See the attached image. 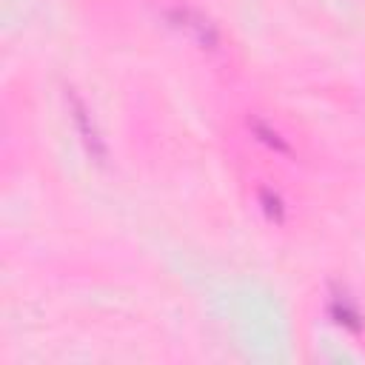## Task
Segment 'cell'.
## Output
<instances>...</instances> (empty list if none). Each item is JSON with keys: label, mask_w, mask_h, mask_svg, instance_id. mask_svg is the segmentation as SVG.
<instances>
[{"label": "cell", "mask_w": 365, "mask_h": 365, "mask_svg": "<svg viewBox=\"0 0 365 365\" xmlns=\"http://www.w3.org/2000/svg\"><path fill=\"white\" fill-rule=\"evenodd\" d=\"M259 197H262V202H265V211L274 217V220H282V202H279V197L277 194H271V191H259Z\"/></svg>", "instance_id": "cell-3"}, {"label": "cell", "mask_w": 365, "mask_h": 365, "mask_svg": "<svg viewBox=\"0 0 365 365\" xmlns=\"http://www.w3.org/2000/svg\"><path fill=\"white\" fill-rule=\"evenodd\" d=\"M254 128H257V134H259V137H262V140H265L268 145H274V148H279V151H285V143L279 140V134H277V131H271V128H265V125H262V123H257V120H254Z\"/></svg>", "instance_id": "cell-4"}, {"label": "cell", "mask_w": 365, "mask_h": 365, "mask_svg": "<svg viewBox=\"0 0 365 365\" xmlns=\"http://www.w3.org/2000/svg\"><path fill=\"white\" fill-rule=\"evenodd\" d=\"M174 17H177V26L185 29V31H191L194 40H197L202 48H217V29H214L202 14H197V11H191V9H177Z\"/></svg>", "instance_id": "cell-2"}, {"label": "cell", "mask_w": 365, "mask_h": 365, "mask_svg": "<svg viewBox=\"0 0 365 365\" xmlns=\"http://www.w3.org/2000/svg\"><path fill=\"white\" fill-rule=\"evenodd\" d=\"M66 97H68L71 117H74V123H77V128H80V137H83L86 148L91 151V157L103 160V157H106V148H103V140H100V134H97V128H94V123H91V114H88L86 103L74 94V88H68V94H66Z\"/></svg>", "instance_id": "cell-1"}]
</instances>
